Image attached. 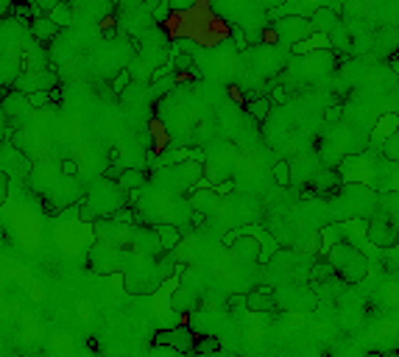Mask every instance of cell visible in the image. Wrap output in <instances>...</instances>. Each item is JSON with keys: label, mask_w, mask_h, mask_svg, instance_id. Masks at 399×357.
Wrapping results in <instances>:
<instances>
[{"label": "cell", "mask_w": 399, "mask_h": 357, "mask_svg": "<svg viewBox=\"0 0 399 357\" xmlns=\"http://www.w3.org/2000/svg\"><path fill=\"white\" fill-rule=\"evenodd\" d=\"M327 262L333 265L335 276L346 285H358L368 276V257L352 243H335L327 254Z\"/></svg>", "instance_id": "obj_1"}, {"label": "cell", "mask_w": 399, "mask_h": 357, "mask_svg": "<svg viewBox=\"0 0 399 357\" xmlns=\"http://www.w3.org/2000/svg\"><path fill=\"white\" fill-rule=\"evenodd\" d=\"M271 23V36L282 45V48H294L304 36H310V20L301 14H282V17H268Z\"/></svg>", "instance_id": "obj_2"}, {"label": "cell", "mask_w": 399, "mask_h": 357, "mask_svg": "<svg viewBox=\"0 0 399 357\" xmlns=\"http://www.w3.org/2000/svg\"><path fill=\"white\" fill-rule=\"evenodd\" d=\"M366 237H368V243L377 246V249H394V246L399 243V227L397 224H391L383 212L374 209V218L368 221Z\"/></svg>", "instance_id": "obj_3"}, {"label": "cell", "mask_w": 399, "mask_h": 357, "mask_svg": "<svg viewBox=\"0 0 399 357\" xmlns=\"http://www.w3.org/2000/svg\"><path fill=\"white\" fill-rule=\"evenodd\" d=\"M193 343H196V332L185 324L173 326V329H162V332L154 335V346H167V349L182 352V355L193 352Z\"/></svg>", "instance_id": "obj_4"}, {"label": "cell", "mask_w": 399, "mask_h": 357, "mask_svg": "<svg viewBox=\"0 0 399 357\" xmlns=\"http://www.w3.org/2000/svg\"><path fill=\"white\" fill-rule=\"evenodd\" d=\"M307 20H310L313 33H330L341 23V11L335 6H316Z\"/></svg>", "instance_id": "obj_5"}, {"label": "cell", "mask_w": 399, "mask_h": 357, "mask_svg": "<svg viewBox=\"0 0 399 357\" xmlns=\"http://www.w3.org/2000/svg\"><path fill=\"white\" fill-rule=\"evenodd\" d=\"M274 293L271 288H257V291L246 293V310L249 313H271L274 310Z\"/></svg>", "instance_id": "obj_6"}, {"label": "cell", "mask_w": 399, "mask_h": 357, "mask_svg": "<svg viewBox=\"0 0 399 357\" xmlns=\"http://www.w3.org/2000/svg\"><path fill=\"white\" fill-rule=\"evenodd\" d=\"M377 212H383L391 224L399 227V187L397 190H383L380 201H377Z\"/></svg>", "instance_id": "obj_7"}, {"label": "cell", "mask_w": 399, "mask_h": 357, "mask_svg": "<svg viewBox=\"0 0 399 357\" xmlns=\"http://www.w3.org/2000/svg\"><path fill=\"white\" fill-rule=\"evenodd\" d=\"M399 126V115L394 112H388V115H383V118H377V123H374V131H371V145L374 148H380V143L391 134V131Z\"/></svg>", "instance_id": "obj_8"}, {"label": "cell", "mask_w": 399, "mask_h": 357, "mask_svg": "<svg viewBox=\"0 0 399 357\" xmlns=\"http://www.w3.org/2000/svg\"><path fill=\"white\" fill-rule=\"evenodd\" d=\"M59 31H62V29H59V26H56L51 17H39V14H36V17L31 20V33L36 36V39H39V42H48V39H53V36H56Z\"/></svg>", "instance_id": "obj_9"}, {"label": "cell", "mask_w": 399, "mask_h": 357, "mask_svg": "<svg viewBox=\"0 0 399 357\" xmlns=\"http://www.w3.org/2000/svg\"><path fill=\"white\" fill-rule=\"evenodd\" d=\"M327 39H330V48H335V51H352V31L343 20L327 33Z\"/></svg>", "instance_id": "obj_10"}, {"label": "cell", "mask_w": 399, "mask_h": 357, "mask_svg": "<svg viewBox=\"0 0 399 357\" xmlns=\"http://www.w3.org/2000/svg\"><path fill=\"white\" fill-rule=\"evenodd\" d=\"M145 182H148V179H145V173H142V170H137V167H123V173L118 176V185H120L123 190H140Z\"/></svg>", "instance_id": "obj_11"}, {"label": "cell", "mask_w": 399, "mask_h": 357, "mask_svg": "<svg viewBox=\"0 0 399 357\" xmlns=\"http://www.w3.org/2000/svg\"><path fill=\"white\" fill-rule=\"evenodd\" d=\"M234 252L243 257V260H254L260 262V246H257V240L254 237H240V240H232Z\"/></svg>", "instance_id": "obj_12"}, {"label": "cell", "mask_w": 399, "mask_h": 357, "mask_svg": "<svg viewBox=\"0 0 399 357\" xmlns=\"http://www.w3.org/2000/svg\"><path fill=\"white\" fill-rule=\"evenodd\" d=\"M157 237H160L162 252H170V249H176V246H179L182 232L173 227V224H162V227H157Z\"/></svg>", "instance_id": "obj_13"}, {"label": "cell", "mask_w": 399, "mask_h": 357, "mask_svg": "<svg viewBox=\"0 0 399 357\" xmlns=\"http://www.w3.org/2000/svg\"><path fill=\"white\" fill-rule=\"evenodd\" d=\"M48 17H51V20H53L59 29H67V26H73V6H70V3H65V0H62V3L56 0Z\"/></svg>", "instance_id": "obj_14"}, {"label": "cell", "mask_w": 399, "mask_h": 357, "mask_svg": "<svg viewBox=\"0 0 399 357\" xmlns=\"http://www.w3.org/2000/svg\"><path fill=\"white\" fill-rule=\"evenodd\" d=\"M380 154L385 160H391V162H399V126L380 143Z\"/></svg>", "instance_id": "obj_15"}, {"label": "cell", "mask_w": 399, "mask_h": 357, "mask_svg": "<svg viewBox=\"0 0 399 357\" xmlns=\"http://www.w3.org/2000/svg\"><path fill=\"white\" fill-rule=\"evenodd\" d=\"M246 112H249L254 120H260V123H263V120L268 118V112H271V98L263 95V98L249 100V103H246Z\"/></svg>", "instance_id": "obj_16"}, {"label": "cell", "mask_w": 399, "mask_h": 357, "mask_svg": "<svg viewBox=\"0 0 399 357\" xmlns=\"http://www.w3.org/2000/svg\"><path fill=\"white\" fill-rule=\"evenodd\" d=\"M221 349V343H218V338L215 335H196V343H193V352H199V355H209V352H218Z\"/></svg>", "instance_id": "obj_17"}, {"label": "cell", "mask_w": 399, "mask_h": 357, "mask_svg": "<svg viewBox=\"0 0 399 357\" xmlns=\"http://www.w3.org/2000/svg\"><path fill=\"white\" fill-rule=\"evenodd\" d=\"M313 185H316V190L327 193V190H335V187L341 185V179H338V173H335V170H330V173H321V176H316V179H313Z\"/></svg>", "instance_id": "obj_18"}, {"label": "cell", "mask_w": 399, "mask_h": 357, "mask_svg": "<svg viewBox=\"0 0 399 357\" xmlns=\"http://www.w3.org/2000/svg\"><path fill=\"white\" fill-rule=\"evenodd\" d=\"M274 179H276V185H282V187L291 185V162H288V160H279V162L274 165Z\"/></svg>", "instance_id": "obj_19"}, {"label": "cell", "mask_w": 399, "mask_h": 357, "mask_svg": "<svg viewBox=\"0 0 399 357\" xmlns=\"http://www.w3.org/2000/svg\"><path fill=\"white\" fill-rule=\"evenodd\" d=\"M330 276H335L333 265L324 260V262H316V268L310 271V279L313 282H324V279H330Z\"/></svg>", "instance_id": "obj_20"}, {"label": "cell", "mask_w": 399, "mask_h": 357, "mask_svg": "<svg viewBox=\"0 0 399 357\" xmlns=\"http://www.w3.org/2000/svg\"><path fill=\"white\" fill-rule=\"evenodd\" d=\"M129 84H132V73H129V70H120L118 78L112 81V90H115V93H123Z\"/></svg>", "instance_id": "obj_21"}, {"label": "cell", "mask_w": 399, "mask_h": 357, "mask_svg": "<svg viewBox=\"0 0 399 357\" xmlns=\"http://www.w3.org/2000/svg\"><path fill=\"white\" fill-rule=\"evenodd\" d=\"M48 90H39V93H36V90H33V93H28V103H31L33 109H36V106H45V103H48Z\"/></svg>", "instance_id": "obj_22"}, {"label": "cell", "mask_w": 399, "mask_h": 357, "mask_svg": "<svg viewBox=\"0 0 399 357\" xmlns=\"http://www.w3.org/2000/svg\"><path fill=\"white\" fill-rule=\"evenodd\" d=\"M11 11L20 17V20H26V23H31V9H28V3H17V6H11Z\"/></svg>", "instance_id": "obj_23"}, {"label": "cell", "mask_w": 399, "mask_h": 357, "mask_svg": "<svg viewBox=\"0 0 399 357\" xmlns=\"http://www.w3.org/2000/svg\"><path fill=\"white\" fill-rule=\"evenodd\" d=\"M167 6H170L173 11H190V9L196 6V0H167Z\"/></svg>", "instance_id": "obj_24"}, {"label": "cell", "mask_w": 399, "mask_h": 357, "mask_svg": "<svg viewBox=\"0 0 399 357\" xmlns=\"http://www.w3.org/2000/svg\"><path fill=\"white\" fill-rule=\"evenodd\" d=\"M6 198H9V176L0 170V207H3Z\"/></svg>", "instance_id": "obj_25"}, {"label": "cell", "mask_w": 399, "mask_h": 357, "mask_svg": "<svg viewBox=\"0 0 399 357\" xmlns=\"http://www.w3.org/2000/svg\"><path fill=\"white\" fill-rule=\"evenodd\" d=\"M120 173H123V167H120V165H115V167H106V173H103V179H112V182H115V179H118Z\"/></svg>", "instance_id": "obj_26"}, {"label": "cell", "mask_w": 399, "mask_h": 357, "mask_svg": "<svg viewBox=\"0 0 399 357\" xmlns=\"http://www.w3.org/2000/svg\"><path fill=\"white\" fill-rule=\"evenodd\" d=\"M62 170H65L67 176H76V173H78V165L73 162V160H65V162H62Z\"/></svg>", "instance_id": "obj_27"}, {"label": "cell", "mask_w": 399, "mask_h": 357, "mask_svg": "<svg viewBox=\"0 0 399 357\" xmlns=\"http://www.w3.org/2000/svg\"><path fill=\"white\" fill-rule=\"evenodd\" d=\"M11 6H14L11 0H0V17H9L11 14Z\"/></svg>", "instance_id": "obj_28"}, {"label": "cell", "mask_w": 399, "mask_h": 357, "mask_svg": "<svg viewBox=\"0 0 399 357\" xmlns=\"http://www.w3.org/2000/svg\"><path fill=\"white\" fill-rule=\"evenodd\" d=\"M388 67H391V70H394V73L399 76V51H397V53H391V59H388Z\"/></svg>", "instance_id": "obj_29"}, {"label": "cell", "mask_w": 399, "mask_h": 357, "mask_svg": "<svg viewBox=\"0 0 399 357\" xmlns=\"http://www.w3.org/2000/svg\"><path fill=\"white\" fill-rule=\"evenodd\" d=\"M260 3H263L266 9H279V6L285 3V0H260Z\"/></svg>", "instance_id": "obj_30"}, {"label": "cell", "mask_w": 399, "mask_h": 357, "mask_svg": "<svg viewBox=\"0 0 399 357\" xmlns=\"http://www.w3.org/2000/svg\"><path fill=\"white\" fill-rule=\"evenodd\" d=\"M397 115H399V95H397Z\"/></svg>", "instance_id": "obj_31"}]
</instances>
